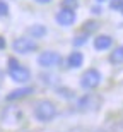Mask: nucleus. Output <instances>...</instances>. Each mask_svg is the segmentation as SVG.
I'll use <instances>...</instances> for the list:
<instances>
[{"instance_id": "obj_3", "label": "nucleus", "mask_w": 123, "mask_h": 132, "mask_svg": "<svg viewBox=\"0 0 123 132\" xmlns=\"http://www.w3.org/2000/svg\"><path fill=\"white\" fill-rule=\"evenodd\" d=\"M101 103H103L101 96L91 93V94L82 96V98L77 101V108H79L80 112H94V110H98V108L101 106Z\"/></svg>"}, {"instance_id": "obj_17", "label": "nucleus", "mask_w": 123, "mask_h": 132, "mask_svg": "<svg viewBox=\"0 0 123 132\" xmlns=\"http://www.w3.org/2000/svg\"><path fill=\"white\" fill-rule=\"evenodd\" d=\"M101 7H92V14H101Z\"/></svg>"}, {"instance_id": "obj_10", "label": "nucleus", "mask_w": 123, "mask_h": 132, "mask_svg": "<svg viewBox=\"0 0 123 132\" xmlns=\"http://www.w3.org/2000/svg\"><path fill=\"white\" fill-rule=\"evenodd\" d=\"M82 62H84V55L80 53V52H72V53L69 55V59H67V64L72 69H79L80 65H82Z\"/></svg>"}, {"instance_id": "obj_16", "label": "nucleus", "mask_w": 123, "mask_h": 132, "mask_svg": "<svg viewBox=\"0 0 123 132\" xmlns=\"http://www.w3.org/2000/svg\"><path fill=\"white\" fill-rule=\"evenodd\" d=\"M9 14V5L5 0H0V15H7Z\"/></svg>"}, {"instance_id": "obj_12", "label": "nucleus", "mask_w": 123, "mask_h": 132, "mask_svg": "<svg viewBox=\"0 0 123 132\" xmlns=\"http://www.w3.org/2000/svg\"><path fill=\"white\" fill-rule=\"evenodd\" d=\"M27 33L33 36V38H43L44 34H46V28L41 24H34V26H31L29 29H27Z\"/></svg>"}, {"instance_id": "obj_2", "label": "nucleus", "mask_w": 123, "mask_h": 132, "mask_svg": "<svg viewBox=\"0 0 123 132\" xmlns=\"http://www.w3.org/2000/svg\"><path fill=\"white\" fill-rule=\"evenodd\" d=\"M9 76L15 82H27L31 79V70L21 65L15 59H9Z\"/></svg>"}, {"instance_id": "obj_8", "label": "nucleus", "mask_w": 123, "mask_h": 132, "mask_svg": "<svg viewBox=\"0 0 123 132\" xmlns=\"http://www.w3.org/2000/svg\"><path fill=\"white\" fill-rule=\"evenodd\" d=\"M111 45H113V38L108 34H101L94 39V48L96 50H108Z\"/></svg>"}, {"instance_id": "obj_7", "label": "nucleus", "mask_w": 123, "mask_h": 132, "mask_svg": "<svg viewBox=\"0 0 123 132\" xmlns=\"http://www.w3.org/2000/svg\"><path fill=\"white\" fill-rule=\"evenodd\" d=\"M56 22H58L60 26H72L75 22V19H77V15H75L74 9H67V7H63V9H60L58 12H56Z\"/></svg>"}, {"instance_id": "obj_1", "label": "nucleus", "mask_w": 123, "mask_h": 132, "mask_svg": "<svg viewBox=\"0 0 123 132\" xmlns=\"http://www.w3.org/2000/svg\"><path fill=\"white\" fill-rule=\"evenodd\" d=\"M56 115V106L50 100H41L34 105V117L40 122H51Z\"/></svg>"}, {"instance_id": "obj_13", "label": "nucleus", "mask_w": 123, "mask_h": 132, "mask_svg": "<svg viewBox=\"0 0 123 132\" xmlns=\"http://www.w3.org/2000/svg\"><path fill=\"white\" fill-rule=\"evenodd\" d=\"M86 43H87V34H79V36H75V39H74L75 46H80V45H86Z\"/></svg>"}, {"instance_id": "obj_9", "label": "nucleus", "mask_w": 123, "mask_h": 132, "mask_svg": "<svg viewBox=\"0 0 123 132\" xmlns=\"http://www.w3.org/2000/svg\"><path fill=\"white\" fill-rule=\"evenodd\" d=\"M33 93V88H19V89H14L7 94V101H14V100H21L24 96H29Z\"/></svg>"}, {"instance_id": "obj_6", "label": "nucleus", "mask_w": 123, "mask_h": 132, "mask_svg": "<svg viewBox=\"0 0 123 132\" xmlns=\"http://www.w3.org/2000/svg\"><path fill=\"white\" fill-rule=\"evenodd\" d=\"M12 48L17 53H31V52H34L38 48V43L31 38H17L12 43Z\"/></svg>"}, {"instance_id": "obj_15", "label": "nucleus", "mask_w": 123, "mask_h": 132, "mask_svg": "<svg viewBox=\"0 0 123 132\" xmlns=\"http://www.w3.org/2000/svg\"><path fill=\"white\" fill-rule=\"evenodd\" d=\"M109 7H111L113 10H121L123 0H111V2H109Z\"/></svg>"}, {"instance_id": "obj_18", "label": "nucleus", "mask_w": 123, "mask_h": 132, "mask_svg": "<svg viewBox=\"0 0 123 132\" xmlns=\"http://www.w3.org/2000/svg\"><path fill=\"white\" fill-rule=\"evenodd\" d=\"M4 48H5V38L0 36V50H4Z\"/></svg>"}, {"instance_id": "obj_22", "label": "nucleus", "mask_w": 123, "mask_h": 132, "mask_svg": "<svg viewBox=\"0 0 123 132\" xmlns=\"http://www.w3.org/2000/svg\"><path fill=\"white\" fill-rule=\"evenodd\" d=\"M121 14H123V7H121Z\"/></svg>"}, {"instance_id": "obj_19", "label": "nucleus", "mask_w": 123, "mask_h": 132, "mask_svg": "<svg viewBox=\"0 0 123 132\" xmlns=\"http://www.w3.org/2000/svg\"><path fill=\"white\" fill-rule=\"evenodd\" d=\"M36 2H38V4H50L51 0H36Z\"/></svg>"}, {"instance_id": "obj_4", "label": "nucleus", "mask_w": 123, "mask_h": 132, "mask_svg": "<svg viewBox=\"0 0 123 132\" xmlns=\"http://www.w3.org/2000/svg\"><path fill=\"white\" fill-rule=\"evenodd\" d=\"M99 82H101V72L96 70V69H87V70L82 74V77H80V86H82L84 89L98 88Z\"/></svg>"}, {"instance_id": "obj_14", "label": "nucleus", "mask_w": 123, "mask_h": 132, "mask_svg": "<svg viewBox=\"0 0 123 132\" xmlns=\"http://www.w3.org/2000/svg\"><path fill=\"white\" fill-rule=\"evenodd\" d=\"M99 28V24L98 22H94V21H87L86 22V26H84V29L87 31V33H91V31H96Z\"/></svg>"}, {"instance_id": "obj_20", "label": "nucleus", "mask_w": 123, "mask_h": 132, "mask_svg": "<svg viewBox=\"0 0 123 132\" xmlns=\"http://www.w3.org/2000/svg\"><path fill=\"white\" fill-rule=\"evenodd\" d=\"M96 132H113V130H106V129H103V130H96Z\"/></svg>"}, {"instance_id": "obj_11", "label": "nucleus", "mask_w": 123, "mask_h": 132, "mask_svg": "<svg viewBox=\"0 0 123 132\" xmlns=\"http://www.w3.org/2000/svg\"><path fill=\"white\" fill-rule=\"evenodd\" d=\"M109 62L115 64V65L123 64V45L118 46V48H115L113 52H111V55H109Z\"/></svg>"}, {"instance_id": "obj_21", "label": "nucleus", "mask_w": 123, "mask_h": 132, "mask_svg": "<svg viewBox=\"0 0 123 132\" xmlns=\"http://www.w3.org/2000/svg\"><path fill=\"white\" fill-rule=\"evenodd\" d=\"M98 2H104V0H98Z\"/></svg>"}, {"instance_id": "obj_5", "label": "nucleus", "mask_w": 123, "mask_h": 132, "mask_svg": "<svg viewBox=\"0 0 123 132\" xmlns=\"http://www.w3.org/2000/svg\"><path fill=\"white\" fill-rule=\"evenodd\" d=\"M38 64L44 69H51V67H56V65L62 64V57H60V53H56V52L48 50V52H43V53L38 57Z\"/></svg>"}]
</instances>
